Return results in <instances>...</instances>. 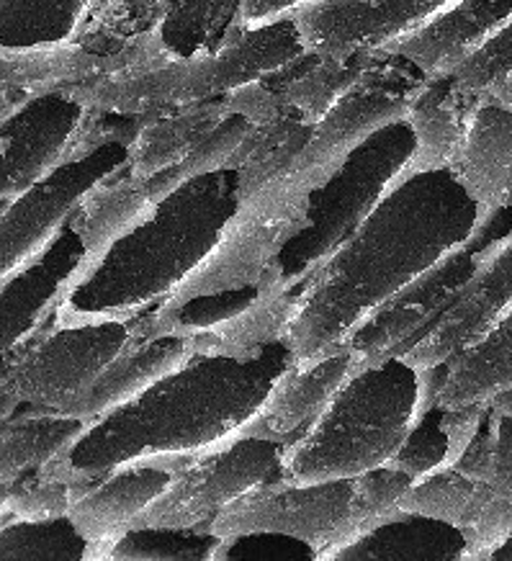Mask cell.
<instances>
[{
	"label": "cell",
	"instance_id": "obj_1",
	"mask_svg": "<svg viewBox=\"0 0 512 561\" xmlns=\"http://www.w3.org/2000/svg\"><path fill=\"white\" fill-rule=\"evenodd\" d=\"M487 211L454 168H407L359 230L301 284L292 330L296 358L343 345L384 301L469 242Z\"/></svg>",
	"mask_w": 512,
	"mask_h": 561
},
{
	"label": "cell",
	"instance_id": "obj_2",
	"mask_svg": "<svg viewBox=\"0 0 512 561\" xmlns=\"http://www.w3.org/2000/svg\"><path fill=\"white\" fill-rule=\"evenodd\" d=\"M294 360L292 341L250 358L196 353L135 402L93 420L65 459L88 474H106L145 456H202L250 423Z\"/></svg>",
	"mask_w": 512,
	"mask_h": 561
},
{
	"label": "cell",
	"instance_id": "obj_3",
	"mask_svg": "<svg viewBox=\"0 0 512 561\" xmlns=\"http://www.w3.org/2000/svg\"><path fill=\"white\" fill-rule=\"evenodd\" d=\"M240 209V175L232 168L202 173L162 198L158 211L114 242L72 286L55 320L132 317L166 301L204 261Z\"/></svg>",
	"mask_w": 512,
	"mask_h": 561
},
{
	"label": "cell",
	"instance_id": "obj_4",
	"mask_svg": "<svg viewBox=\"0 0 512 561\" xmlns=\"http://www.w3.org/2000/svg\"><path fill=\"white\" fill-rule=\"evenodd\" d=\"M435 391V368L405 356L363 364L343 383L325 415L286 448L292 482L355 479L395 461Z\"/></svg>",
	"mask_w": 512,
	"mask_h": 561
},
{
	"label": "cell",
	"instance_id": "obj_5",
	"mask_svg": "<svg viewBox=\"0 0 512 561\" xmlns=\"http://www.w3.org/2000/svg\"><path fill=\"white\" fill-rule=\"evenodd\" d=\"M418 152L410 122L378 129L353 150L332 179L311 191L307 221L288 238L271 276L299 294L301 284L322 265L376 209Z\"/></svg>",
	"mask_w": 512,
	"mask_h": 561
},
{
	"label": "cell",
	"instance_id": "obj_6",
	"mask_svg": "<svg viewBox=\"0 0 512 561\" xmlns=\"http://www.w3.org/2000/svg\"><path fill=\"white\" fill-rule=\"evenodd\" d=\"M139 330V314L52 320L3 351V417L19 410L65 412L114 364Z\"/></svg>",
	"mask_w": 512,
	"mask_h": 561
},
{
	"label": "cell",
	"instance_id": "obj_7",
	"mask_svg": "<svg viewBox=\"0 0 512 561\" xmlns=\"http://www.w3.org/2000/svg\"><path fill=\"white\" fill-rule=\"evenodd\" d=\"M139 124L143 119L93 108L91 124L70 158L13 202L3 204V278L47 248L65 230L80 202L101 181L122 171L129 162Z\"/></svg>",
	"mask_w": 512,
	"mask_h": 561
},
{
	"label": "cell",
	"instance_id": "obj_8",
	"mask_svg": "<svg viewBox=\"0 0 512 561\" xmlns=\"http://www.w3.org/2000/svg\"><path fill=\"white\" fill-rule=\"evenodd\" d=\"M309 202V191L296 188L286 179L258 194L242 196L240 209L227 221L204 261L160 305L183 307L194 299L265 284L288 238L307 221Z\"/></svg>",
	"mask_w": 512,
	"mask_h": 561
},
{
	"label": "cell",
	"instance_id": "obj_9",
	"mask_svg": "<svg viewBox=\"0 0 512 561\" xmlns=\"http://www.w3.org/2000/svg\"><path fill=\"white\" fill-rule=\"evenodd\" d=\"M425 76L391 51H374L361 78L340 95L335 106L311 127V135L286 181L301 191L325 186L359 145L378 129L407 116L412 95Z\"/></svg>",
	"mask_w": 512,
	"mask_h": 561
},
{
	"label": "cell",
	"instance_id": "obj_10",
	"mask_svg": "<svg viewBox=\"0 0 512 561\" xmlns=\"http://www.w3.org/2000/svg\"><path fill=\"white\" fill-rule=\"evenodd\" d=\"M288 443L237 435L191 461L135 526L209 528L258 486L284 474ZM132 526V528H135Z\"/></svg>",
	"mask_w": 512,
	"mask_h": 561
},
{
	"label": "cell",
	"instance_id": "obj_11",
	"mask_svg": "<svg viewBox=\"0 0 512 561\" xmlns=\"http://www.w3.org/2000/svg\"><path fill=\"white\" fill-rule=\"evenodd\" d=\"M512 234V206H494L487 211L479 230L469 242L445 255L441 263L422 273L397 291L389 301H384L374 314H368L359 328L351 332L348 345H353L366 360L395 356L420 335L430 322H435L445 309L454 305L458 294L489 250H494L502 240Z\"/></svg>",
	"mask_w": 512,
	"mask_h": 561
},
{
	"label": "cell",
	"instance_id": "obj_12",
	"mask_svg": "<svg viewBox=\"0 0 512 561\" xmlns=\"http://www.w3.org/2000/svg\"><path fill=\"white\" fill-rule=\"evenodd\" d=\"M209 530L221 538L276 530L315 546L319 561H335L338 553L355 541L353 479H273L221 513Z\"/></svg>",
	"mask_w": 512,
	"mask_h": 561
},
{
	"label": "cell",
	"instance_id": "obj_13",
	"mask_svg": "<svg viewBox=\"0 0 512 561\" xmlns=\"http://www.w3.org/2000/svg\"><path fill=\"white\" fill-rule=\"evenodd\" d=\"M91 116L88 103L65 91L32 95L3 114V204L68 160Z\"/></svg>",
	"mask_w": 512,
	"mask_h": 561
},
{
	"label": "cell",
	"instance_id": "obj_14",
	"mask_svg": "<svg viewBox=\"0 0 512 561\" xmlns=\"http://www.w3.org/2000/svg\"><path fill=\"white\" fill-rule=\"evenodd\" d=\"M512 309V234L489 250L454 305L395 356L422 368H441L479 343Z\"/></svg>",
	"mask_w": 512,
	"mask_h": 561
},
{
	"label": "cell",
	"instance_id": "obj_15",
	"mask_svg": "<svg viewBox=\"0 0 512 561\" xmlns=\"http://www.w3.org/2000/svg\"><path fill=\"white\" fill-rule=\"evenodd\" d=\"M454 0H317L294 13L311 51L374 55Z\"/></svg>",
	"mask_w": 512,
	"mask_h": 561
},
{
	"label": "cell",
	"instance_id": "obj_16",
	"mask_svg": "<svg viewBox=\"0 0 512 561\" xmlns=\"http://www.w3.org/2000/svg\"><path fill=\"white\" fill-rule=\"evenodd\" d=\"M95 261L99 257L68 221L47 248L5 276L3 351L16 348L55 320L59 305Z\"/></svg>",
	"mask_w": 512,
	"mask_h": 561
},
{
	"label": "cell",
	"instance_id": "obj_17",
	"mask_svg": "<svg viewBox=\"0 0 512 561\" xmlns=\"http://www.w3.org/2000/svg\"><path fill=\"white\" fill-rule=\"evenodd\" d=\"M363 364L368 360L348 343L335 345L319 356L296 358L276 381V387L269 391L261 410L237 435H255V438L281 440L292 446L325 415L343 383Z\"/></svg>",
	"mask_w": 512,
	"mask_h": 561
},
{
	"label": "cell",
	"instance_id": "obj_18",
	"mask_svg": "<svg viewBox=\"0 0 512 561\" xmlns=\"http://www.w3.org/2000/svg\"><path fill=\"white\" fill-rule=\"evenodd\" d=\"M196 356L189 328H166L155 309L139 312V330L101 379L70 404L68 415L99 420L155 387Z\"/></svg>",
	"mask_w": 512,
	"mask_h": 561
},
{
	"label": "cell",
	"instance_id": "obj_19",
	"mask_svg": "<svg viewBox=\"0 0 512 561\" xmlns=\"http://www.w3.org/2000/svg\"><path fill=\"white\" fill-rule=\"evenodd\" d=\"M456 469L477 484L479 513L469 530L471 561L492 559L512 538V412L487 402L479 431Z\"/></svg>",
	"mask_w": 512,
	"mask_h": 561
},
{
	"label": "cell",
	"instance_id": "obj_20",
	"mask_svg": "<svg viewBox=\"0 0 512 561\" xmlns=\"http://www.w3.org/2000/svg\"><path fill=\"white\" fill-rule=\"evenodd\" d=\"M512 16V0H454L382 51L402 57L425 78L454 72Z\"/></svg>",
	"mask_w": 512,
	"mask_h": 561
},
{
	"label": "cell",
	"instance_id": "obj_21",
	"mask_svg": "<svg viewBox=\"0 0 512 561\" xmlns=\"http://www.w3.org/2000/svg\"><path fill=\"white\" fill-rule=\"evenodd\" d=\"M178 471L155 459H135L106 471L76 502L70 518L99 546V561L109 559L111 543L126 534L168 490Z\"/></svg>",
	"mask_w": 512,
	"mask_h": 561
},
{
	"label": "cell",
	"instance_id": "obj_22",
	"mask_svg": "<svg viewBox=\"0 0 512 561\" xmlns=\"http://www.w3.org/2000/svg\"><path fill=\"white\" fill-rule=\"evenodd\" d=\"M451 168L479 204L512 206V108L497 93L474 103Z\"/></svg>",
	"mask_w": 512,
	"mask_h": 561
},
{
	"label": "cell",
	"instance_id": "obj_23",
	"mask_svg": "<svg viewBox=\"0 0 512 561\" xmlns=\"http://www.w3.org/2000/svg\"><path fill=\"white\" fill-rule=\"evenodd\" d=\"M301 297L292 286L269 278L258 286V294L237 312L202 328H189L196 353L206 356L250 358L271 348L273 343L292 341V330L299 317Z\"/></svg>",
	"mask_w": 512,
	"mask_h": 561
},
{
	"label": "cell",
	"instance_id": "obj_24",
	"mask_svg": "<svg viewBox=\"0 0 512 561\" xmlns=\"http://www.w3.org/2000/svg\"><path fill=\"white\" fill-rule=\"evenodd\" d=\"M111 62L70 39L29 49H3V114L49 91L76 93L109 76Z\"/></svg>",
	"mask_w": 512,
	"mask_h": 561
},
{
	"label": "cell",
	"instance_id": "obj_25",
	"mask_svg": "<svg viewBox=\"0 0 512 561\" xmlns=\"http://www.w3.org/2000/svg\"><path fill=\"white\" fill-rule=\"evenodd\" d=\"M479 95L466 91L454 72L428 78L412 95L405 119L418 139L412 168H451L464 142L466 124Z\"/></svg>",
	"mask_w": 512,
	"mask_h": 561
},
{
	"label": "cell",
	"instance_id": "obj_26",
	"mask_svg": "<svg viewBox=\"0 0 512 561\" xmlns=\"http://www.w3.org/2000/svg\"><path fill=\"white\" fill-rule=\"evenodd\" d=\"M229 111L232 108H229L225 95V99L196 103V106L175 108L168 114L143 119L135 139H132V154L126 168L143 181L175 171L227 119Z\"/></svg>",
	"mask_w": 512,
	"mask_h": 561
},
{
	"label": "cell",
	"instance_id": "obj_27",
	"mask_svg": "<svg viewBox=\"0 0 512 561\" xmlns=\"http://www.w3.org/2000/svg\"><path fill=\"white\" fill-rule=\"evenodd\" d=\"M512 391V309L492 330L435 368L433 402L443 408L487 404Z\"/></svg>",
	"mask_w": 512,
	"mask_h": 561
},
{
	"label": "cell",
	"instance_id": "obj_28",
	"mask_svg": "<svg viewBox=\"0 0 512 561\" xmlns=\"http://www.w3.org/2000/svg\"><path fill=\"white\" fill-rule=\"evenodd\" d=\"M471 561L469 536L454 523L399 511L395 518L348 546L335 561Z\"/></svg>",
	"mask_w": 512,
	"mask_h": 561
},
{
	"label": "cell",
	"instance_id": "obj_29",
	"mask_svg": "<svg viewBox=\"0 0 512 561\" xmlns=\"http://www.w3.org/2000/svg\"><path fill=\"white\" fill-rule=\"evenodd\" d=\"M158 204L152 188L124 165L80 202L70 225L101 257L114 242L143 227L158 211Z\"/></svg>",
	"mask_w": 512,
	"mask_h": 561
},
{
	"label": "cell",
	"instance_id": "obj_30",
	"mask_svg": "<svg viewBox=\"0 0 512 561\" xmlns=\"http://www.w3.org/2000/svg\"><path fill=\"white\" fill-rule=\"evenodd\" d=\"M91 420L59 410H19L3 417V486L26 471L68 456Z\"/></svg>",
	"mask_w": 512,
	"mask_h": 561
},
{
	"label": "cell",
	"instance_id": "obj_31",
	"mask_svg": "<svg viewBox=\"0 0 512 561\" xmlns=\"http://www.w3.org/2000/svg\"><path fill=\"white\" fill-rule=\"evenodd\" d=\"M487 404L469 408H443L430 404L418 425L407 435L405 446L395 456V467L407 471L414 482L437 471L456 467L474 435H477Z\"/></svg>",
	"mask_w": 512,
	"mask_h": 561
},
{
	"label": "cell",
	"instance_id": "obj_32",
	"mask_svg": "<svg viewBox=\"0 0 512 561\" xmlns=\"http://www.w3.org/2000/svg\"><path fill=\"white\" fill-rule=\"evenodd\" d=\"M311 127L315 124L307 116L288 106L269 122L252 124L232 162V171L240 175V198L284 181L307 145Z\"/></svg>",
	"mask_w": 512,
	"mask_h": 561
},
{
	"label": "cell",
	"instance_id": "obj_33",
	"mask_svg": "<svg viewBox=\"0 0 512 561\" xmlns=\"http://www.w3.org/2000/svg\"><path fill=\"white\" fill-rule=\"evenodd\" d=\"M371 55L330 57L307 49L299 60L265 78L276 88L281 101L296 114L307 116L311 124L322 119L335 106L340 95L351 88L366 70Z\"/></svg>",
	"mask_w": 512,
	"mask_h": 561
},
{
	"label": "cell",
	"instance_id": "obj_34",
	"mask_svg": "<svg viewBox=\"0 0 512 561\" xmlns=\"http://www.w3.org/2000/svg\"><path fill=\"white\" fill-rule=\"evenodd\" d=\"M101 474H88L65 459L26 471L3 486V520H47L70 515L76 502L91 492Z\"/></svg>",
	"mask_w": 512,
	"mask_h": 561
},
{
	"label": "cell",
	"instance_id": "obj_35",
	"mask_svg": "<svg viewBox=\"0 0 512 561\" xmlns=\"http://www.w3.org/2000/svg\"><path fill=\"white\" fill-rule=\"evenodd\" d=\"M242 26V0H166L160 36L173 57H202L232 42Z\"/></svg>",
	"mask_w": 512,
	"mask_h": 561
},
{
	"label": "cell",
	"instance_id": "obj_36",
	"mask_svg": "<svg viewBox=\"0 0 512 561\" xmlns=\"http://www.w3.org/2000/svg\"><path fill=\"white\" fill-rule=\"evenodd\" d=\"M0 557L3 561H99V546L70 515L47 520H3Z\"/></svg>",
	"mask_w": 512,
	"mask_h": 561
},
{
	"label": "cell",
	"instance_id": "obj_37",
	"mask_svg": "<svg viewBox=\"0 0 512 561\" xmlns=\"http://www.w3.org/2000/svg\"><path fill=\"white\" fill-rule=\"evenodd\" d=\"M91 0H3V49L70 42Z\"/></svg>",
	"mask_w": 512,
	"mask_h": 561
},
{
	"label": "cell",
	"instance_id": "obj_38",
	"mask_svg": "<svg viewBox=\"0 0 512 561\" xmlns=\"http://www.w3.org/2000/svg\"><path fill=\"white\" fill-rule=\"evenodd\" d=\"M219 543L209 528L135 526L111 543L106 561H214Z\"/></svg>",
	"mask_w": 512,
	"mask_h": 561
},
{
	"label": "cell",
	"instance_id": "obj_39",
	"mask_svg": "<svg viewBox=\"0 0 512 561\" xmlns=\"http://www.w3.org/2000/svg\"><path fill=\"white\" fill-rule=\"evenodd\" d=\"M414 479L395 463L378 467L374 471L353 479V526L355 541L371 530L387 523L402 511L407 492L412 490ZM353 541V543H355Z\"/></svg>",
	"mask_w": 512,
	"mask_h": 561
},
{
	"label": "cell",
	"instance_id": "obj_40",
	"mask_svg": "<svg viewBox=\"0 0 512 561\" xmlns=\"http://www.w3.org/2000/svg\"><path fill=\"white\" fill-rule=\"evenodd\" d=\"M454 76L474 95L494 93L512 76V16L458 65Z\"/></svg>",
	"mask_w": 512,
	"mask_h": 561
},
{
	"label": "cell",
	"instance_id": "obj_41",
	"mask_svg": "<svg viewBox=\"0 0 512 561\" xmlns=\"http://www.w3.org/2000/svg\"><path fill=\"white\" fill-rule=\"evenodd\" d=\"M242 559H281V561H319V553L301 538L276 534V530H252V534L225 536L214 561H242Z\"/></svg>",
	"mask_w": 512,
	"mask_h": 561
},
{
	"label": "cell",
	"instance_id": "obj_42",
	"mask_svg": "<svg viewBox=\"0 0 512 561\" xmlns=\"http://www.w3.org/2000/svg\"><path fill=\"white\" fill-rule=\"evenodd\" d=\"M311 3H317V0H242V21L244 26L265 24V21L288 16V13H296Z\"/></svg>",
	"mask_w": 512,
	"mask_h": 561
},
{
	"label": "cell",
	"instance_id": "obj_43",
	"mask_svg": "<svg viewBox=\"0 0 512 561\" xmlns=\"http://www.w3.org/2000/svg\"><path fill=\"white\" fill-rule=\"evenodd\" d=\"M497 95H500V99L504 101V103H508V106L512 108V76L508 78V80H504V83L500 85V88H497V91H494Z\"/></svg>",
	"mask_w": 512,
	"mask_h": 561
},
{
	"label": "cell",
	"instance_id": "obj_44",
	"mask_svg": "<svg viewBox=\"0 0 512 561\" xmlns=\"http://www.w3.org/2000/svg\"><path fill=\"white\" fill-rule=\"evenodd\" d=\"M492 404L502 412H512V391H508V394H502V397H497V400H492Z\"/></svg>",
	"mask_w": 512,
	"mask_h": 561
},
{
	"label": "cell",
	"instance_id": "obj_45",
	"mask_svg": "<svg viewBox=\"0 0 512 561\" xmlns=\"http://www.w3.org/2000/svg\"><path fill=\"white\" fill-rule=\"evenodd\" d=\"M492 559H512V538H508V541L492 553Z\"/></svg>",
	"mask_w": 512,
	"mask_h": 561
}]
</instances>
